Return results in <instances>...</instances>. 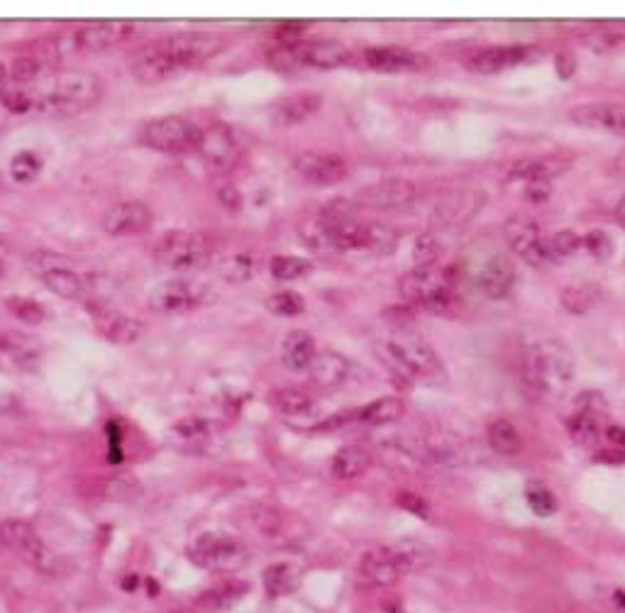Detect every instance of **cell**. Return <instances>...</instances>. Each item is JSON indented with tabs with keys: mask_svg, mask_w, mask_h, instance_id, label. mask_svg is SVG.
I'll list each match as a JSON object with an SVG mask.
<instances>
[{
	"mask_svg": "<svg viewBox=\"0 0 625 613\" xmlns=\"http://www.w3.org/2000/svg\"><path fill=\"white\" fill-rule=\"evenodd\" d=\"M225 40L210 32H176L142 44L130 54L132 76L145 86H157L174 79L181 71L196 69L223 52Z\"/></svg>",
	"mask_w": 625,
	"mask_h": 613,
	"instance_id": "obj_1",
	"label": "cell"
},
{
	"mask_svg": "<svg viewBox=\"0 0 625 613\" xmlns=\"http://www.w3.org/2000/svg\"><path fill=\"white\" fill-rule=\"evenodd\" d=\"M577 364L567 345L560 340H538L523 352L521 377L530 394L540 399H560L572 386Z\"/></svg>",
	"mask_w": 625,
	"mask_h": 613,
	"instance_id": "obj_2",
	"label": "cell"
},
{
	"mask_svg": "<svg viewBox=\"0 0 625 613\" xmlns=\"http://www.w3.org/2000/svg\"><path fill=\"white\" fill-rule=\"evenodd\" d=\"M103 96V81L84 69H62L42 81L35 108L49 115H74L96 106Z\"/></svg>",
	"mask_w": 625,
	"mask_h": 613,
	"instance_id": "obj_3",
	"label": "cell"
},
{
	"mask_svg": "<svg viewBox=\"0 0 625 613\" xmlns=\"http://www.w3.org/2000/svg\"><path fill=\"white\" fill-rule=\"evenodd\" d=\"M379 362L394 374L396 379L406 381H435L442 377V362L433 347L423 338L411 333H396L379 340L374 345Z\"/></svg>",
	"mask_w": 625,
	"mask_h": 613,
	"instance_id": "obj_4",
	"label": "cell"
},
{
	"mask_svg": "<svg viewBox=\"0 0 625 613\" xmlns=\"http://www.w3.org/2000/svg\"><path fill=\"white\" fill-rule=\"evenodd\" d=\"M350 62V49L337 40L281 42L269 52V64L279 71L337 69Z\"/></svg>",
	"mask_w": 625,
	"mask_h": 613,
	"instance_id": "obj_5",
	"label": "cell"
},
{
	"mask_svg": "<svg viewBox=\"0 0 625 613\" xmlns=\"http://www.w3.org/2000/svg\"><path fill=\"white\" fill-rule=\"evenodd\" d=\"M213 257V242L203 233H191V230H171V233L159 237L154 247V259L171 272H191L201 269Z\"/></svg>",
	"mask_w": 625,
	"mask_h": 613,
	"instance_id": "obj_6",
	"label": "cell"
},
{
	"mask_svg": "<svg viewBox=\"0 0 625 613\" xmlns=\"http://www.w3.org/2000/svg\"><path fill=\"white\" fill-rule=\"evenodd\" d=\"M188 557L208 572H237L247 562V548L228 533H201L188 545Z\"/></svg>",
	"mask_w": 625,
	"mask_h": 613,
	"instance_id": "obj_7",
	"label": "cell"
},
{
	"mask_svg": "<svg viewBox=\"0 0 625 613\" xmlns=\"http://www.w3.org/2000/svg\"><path fill=\"white\" fill-rule=\"evenodd\" d=\"M30 267L35 269V274L52 294L69 298V301H86L91 296V281L74 267L71 259L52 252H40L32 257Z\"/></svg>",
	"mask_w": 625,
	"mask_h": 613,
	"instance_id": "obj_8",
	"label": "cell"
},
{
	"mask_svg": "<svg viewBox=\"0 0 625 613\" xmlns=\"http://www.w3.org/2000/svg\"><path fill=\"white\" fill-rule=\"evenodd\" d=\"M0 540H3L10 550L18 552L32 570L42 574L59 572V557L49 550V545L40 538V533H37L27 521H5L3 526H0Z\"/></svg>",
	"mask_w": 625,
	"mask_h": 613,
	"instance_id": "obj_9",
	"label": "cell"
},
{
	"mask_svg": "<svg viewBox=\"0 0 625 613\" xmlns=\"http://www.w3.org/2000/svg\"><path fill=\"white\" fill-rule=\"evenodd\" d=\"M147 147L164 154H188L198 152L201 142V127L181 115H167V118L152 120L142 132Z\"/></svg>",
	"mask_w": 625,
	"mask_h": 613,
	"instance_id": "obj_10",
	"label": "cell"
},
{
	"mask_svg": "<svg viewBox=\"0 0 625 613\" xmlns=\"http://www.w3.org/2000/svg\"><path fill=\"white\" fill-rule=\"evenodd\" d=\"M503 235H506L508 247L530 267H545L552 262L550 250H547V237L542 235L540 225L533 218L513 215L503 225Z\"/></svg>",
	"mask_w": 625,
	"mask_h": 613,
	"instance_id": "obj_11",
	"label": "cell"
},
{
	"mask_svg": "<svg viewBox=\"0 0 625 613\" xmlns=\"http://www.w3.org/2000/svg\"><path fill=\"white\" fill-rule=\"evenodd\" d=\"M198 154L203 162L215 171H228L240 162L242 145L237 140V132L225 123H213L210 127H201V142H198Z\"/></svg>",
	"mask_w": 625,
	"mask_h": 613,
	"instance_id": "obj_12",
	"label": "cell"
},
{
	"mask_svg": "<svg viewBox=\"0 0 625 613\" xmlns=\"http://www.w3.org/2000/svg\"><path fill=\"white\" fill-rule=\"evenodd\" d=\"M203 301H206V286L191 279L164 281L149 294V306L157 313H167V316L193 311Z\"/></svg>",
	"mask_w": 625,
	"mask_h": 613,
	"instance_id": "obj_13",
	"label": "cell"
},
{
	"mask_svg": "<svg viewBox=\"0 0 625 613\" xmlns=\"http://www.w3.org/2000/svg\"><path fill=\"white\" fill-rule=\"evenodd\" d=\"M357 206L372 211H401L416 201V186L406 179H386L357 191Z\"/></svg>",
	"mask_w": 625,
	"mask_h": 613,
	"instance_id": "obj_14",
	"label": "cell"
},
{
	"mask_svg": "<svg viewBox=\"0 0 625 613\" xmlns=\"http://www.w3.org/2000/svg\"><path fill=\"white\" fill-rule=\"evenodd\" d=\"M484 191L477 189H462V191H452L447 193L445 198L435 206L433 211V225L435 228H462L469 220L477 215L481 208H484Z\"/></svg>",
	"mask_w": 625,
	"mask_h": 613,
	"instance_id": "obj_15",
	"label": "cell"
},
{
	"mask_svg": "<svg viewBox=\"0 0 625 613\" xmlns=\"http://www.w3.org/2000/svg\"><path fill=\"white\" fill-rule=\"evenodd\" d=\"M88 311H91L96 330L108 342H115V345H132V342L142 338V330L145 328H142L140 320L127 316V313L118 311V308H110L105 306V303H88Z\"/></svg>",
	"mask_w": 625,
	"mask_h": 613,
	"instance_id": "obj_16",
	"label": "cell"
},
{
	"mask_svg": "<svg viewBox=\"0 0 625 613\" xmlns=\"http://www.w3.org/2000/svg\"><path fill=\"white\" fill-rule=\"evenodd\" d=\"M293 169L298 171V176H303L306 181H311L313 186H333L340 184L342 179H347L350 167L342 157H337L333 152H303L293 159Z\"/></svg>",
	"mask_w": 625,
	"mask_h": 613,
	"instance_id": "obj_17",
	"label": "cell"
},
{
	"mask_svg": "<svg viewBox=\"0 0 625 613\" xmlns=\"http://www.w3.org/2000/svg\"><path fill=\"white\" fill-rule=\"evenodd\" d=\"M152 225V211L142 201H123L115 203L103 215V230L110 237H130L142 235Z\"/></svg>",
	"mask_w": 625,
	"mask_h": 613,
	"instance_id": "obj_18",
	"label": "cell"
},
{
	"mask_svg": "<svg viewBox=\"0 0 625 613\" xmlns=\"http://www.w3.org/2000/svg\"><path fill=\"white\" fill-rule=\"evenodd\" d=\"M135 22H98L88 25L74 35L76 49H88V52H108L137 35Z\"/></svg>",
	"mask_w": 625,
	"mask_h": 613,
	"instance_id": "obj_19",
	"label": "cell"
},
{
	"mask_svg": "<svg viewBox=\"0 0 625 613\" xmlns=\"http://www.w3.org/2000/svg\"><path fill=\"white\" fill-rule=\"evenodd\" d=\"M364 64L374 71H384V74H408V71H420L428 66V57L413 52L406 47H369L364 49Z\"/></svg>",
	"mask_w": 625,
	"mask_h": 613,
	"instance_id": "obj_20",
	"label": "cell"
},
{
	"mask_svg": "<svg viewBox=\"0 0 625 613\" xmlns=\"http://www.w3.org/2000/svg\"><path fill=\"white\" fill-rule=\"evenodd\" d=\"M398 577H401V570L391 548L364 552L357 565L359 584L367 589H389L398 582Z\"/></svg>",
	"mask_w": 625,
	"mask_h": 613,
	"instance_id": "obj_21",
	"label": "cell"
},
{
	"mask_svg": "<svg viewBox=\"0 0 625 613\" xmlns=\"http://www.w3.org/2000/svg\"><path fill=\"white\" fill-rule=\"evenodd\" d=\"M533 47L528 44H503V47H486L481 52L469 57V71L477 74H499V71L513 69V66L525 64L533 57Z\"/></svg>",
	"mask_w": 625,
	"mask_h": 613,
	"instance_id": "obj_22",
	"label": "cell"
},
{
	"mask_svg": "<svg viewBox=\"0 0 625 613\" xmlns=\"http://www.w3.org/2000/svg\"><path fill=\"white\" fill-rule=\"evenodd\" d=\"M569 120L582 127L625 137V103H584L569 113Z\"/></svg>",
	"mask_w": 625,
	"mask_h": 613,
	"instance_id": "obj_23",
	"label": "cell"
},
{
	"mask_svg": "<svg viewBox=\"0 0 625 613\" xmlns=\"http://www.w3.org/2000/svg\"><path fill=\"white\" fill-rule=\"evenodd\" d=\"M513 284H516V267L508 257L503 254H494L489 262L481 267V272L477 276V286L481 289V294L494 298V301H501L513 291Z\"/></svg>",
	"mask_w": 625,
	"mask_h": 613,
	"instance_id": "obj_24",
	"label": "cell"
},
{
	"mask_svg": "<svg viewBox=\"0 0 625 613\" xmlns=\"http://www.w3.org/2000/svg\"><path fill=\"white\" fill-rule=\"evenodd\" d=\"M213 435H215V425L210 423L208 418L191 416L171 425L167 438L176 450L198 452V450H203L210 440H213Z\"/></svg>",
	"mask_w": 625,
	"mask_h": 613,
	"instance_id": "obj_25",
	"label": "cell"
},
{
	"mask_svg": "<svg viewBox=\"0 0 625 613\" xmlns=\"http://www.w3.org/2000/svg\"><path fill=\"white\" fill-rule=\"evenodd\" d=\"M308 372H311V381L318 389L333 391L337 386L345 384V379L350 377V360L337 355L333 350H325L315 355Z\"/></svg>",
	"mask_w": 625,
	"mask_h": 613,
	"instance_id": "obj_26",
	"label": "cell"
},
{
	"mask_svg": "<svg viewBox=\"0 0 625 613\" xmlns=\"http://www.w3.org/2000/svg\"><path fill=\"white\" fill-rule=\"evenodd\" d=\"M320 106H323V98L318 93H293V96L281 98L271 115L276 125H301L311 120Z\"/></svg>",
	"mask_w": 625,
	"mask_h": 613,
	"instance_id": "obj_27",
	"label": "cell"
},
{
	"mask_svg": "<svg viewBox=\"0 0 625 613\" xmlns=\"http://www.w3.org/2000/svg\"><path fill=\"white\" fill-rule=\"evenodd\" d=\"M315 355H318V350H315L313 335L303 333V330H291L284 338V345H281V362L291 372H306V369H311Z\"/></svg>",
	"mask_w": 625,
	"mask_h": 613,
	"instance_id": "obj_28",
	"label": "cell"
},
{
	"mask_svg": "<svg viewBox=\"0 0 625 613\" xmlns=\"http://www.w3.org/2000/svg\"><path fill=\"white\" fill-rule=\"evenodd\" d=\"M372 457L364 447L359 445H345L335 452L333 462H330V472L335 479H357L367 474Z\"/></svg>",
	"mask_w": 625,
	"mask_h": 613,
	"instance_id": "obj_29",
	"label": "cell"
},
{
	"mask_svg": "<svg viewBox=\"0 0 625 613\" xmlns=\"http://www.w3.org/2000/svg\"><path fill=\"white\" fill-rule=\"evenodd\" d=\"M567 430L579 445H596L601 440V413L596 411V406H584L579 411H574L567 418Z\"/></svg>",
	"mask_w": 625,
	"mask_h": 613,
	"instance_id": "obj_30",
	"label": "cell"
},
{
	"mask_svg": "<svg viewBox=\"0 0 625 613\" xmlns=\"http://www.w3.org/2000/svg\"><path fill=\"white\" fill-rule=\"evenodd\" d=\"M0 364L15 372H25L37 364V350L27 342V338L18 335H3L0 338Z\"/></svg>",
	"mask_w": 625,
	"mask_h": 613,
	"instance_id": "obj_31",
	"label": "cell"
},
{
	"mask_svg": "<svg viewBox=\"0 0 625 613\" xmlns=\"http://www.w3.org/2000/svg\"><path fill=\"white\" fill-rule=\"evenodd\" d=\"M301 587V570L291 562H274L264 570V589L269 596H289Z\"/></svg>",
	"mask_w": 625,
	"mask_h": 613,
	"instance_id": "obj_32",
	"label": "cell"
},
{
	"mask_svg": "<svg viewBox=\"0 0 625 613\" xmlns=\"http://www.w3.org/2000/svg\"><path fill=\"white\" fill-rule=\"evenodd\" d=\"M391 552H394L401 574L420 572L433 562V550L425 543H420V540H401V543H396L391 548Z\"/></svg>",
	"mask_w": 625,
	"mask_h": 613,
	"instance_id": "obj_33",
	"label": "cell"
},
{
	"mask_svg": "<svg viewBox=\"0 0 625 613\" xmlns=\"http://www.w3.org/2000/svg\"><path fill=\"white\" fill-rule=\"evenodd\" d=\"M486 438H489L491 450H494L496 455L513 457L521 452V433H518L516 425L506 421V418L491 421L489 428H486Z\"/></svg>",
	"mask_w": 625,
	"mask_h": 613,
	"instance_id": "obj_34",
	"label": "cell"
},
{
	"mask_svg": "<svg viewBox=\"0 0 625 613\" xmlns=\"http://www.w3.org/2000/svg\"><path fill=\"white\" fill-rule=\"evenodd\" d=\"M355 421L362 425H386L394 423L403 416V401L396 396H384V399H376L367 403L364 408H359L355 413Z\"/></svg>",
	"mask_w": 625,
	"mask_h": 613,
	"instance_id": "obj_35",
	"label": "cell"
},
{
	"mask_svg": "<svg viewBox=\"0 0 625 613\" xmlns=\"http://www.w3.org/2000/svg\"><path fill=\"white\" fill-rule=\"evenodd\" d=\"M274 406L281 416L286 418H306L311 416L315 408V399L306 389H281L274 394Z\"/></svg>",
	"mask_w": 625,
	"mask_h": 613,
	"instance_id": "obj_36",
	"label": "cell"
},
{
	"mask_svg": "<svg viewBox=\"0 0 625 613\" xmlns=\"http://www.w3.org/2000/svg\"><path fill=\"white\" fill-rule=\"evenodd\" d=\"M567 169L560 162H552V159H523L516 167L511 169L513 179H523L525 184L530 181H552L557 174Z\"/></svg>",
	"mask_w": 625,
	"mask_h": 613,
	"instance_id": "obj_37",
	"label": "cell"
},
{
	"mask_svg": "<svg viewBox=\"0 0 625 613\" xmlns=\"http://www.w3.org/2000/svg\"><path fill=\"white\" fill-rule=\"evenodd\" d=\"M247 594V584L237 582V579H230V582L218 584V587L208 589L206 594L201 596V604L208 606V609H228V606L237 604L242 596Z\"/></svg>",
	"mask_w": 625,
	"mask_h": 613,
	"instance_id": "obj_38",
	"label": "cell"
},
{
	"mask_svg": "<svg viewBox=\"0 0 625 613\" xmlns=\"http://www.w3.org/2000/svg\"><path fill=\"white\" fill-rule=\"evenodd\" d=\"M218 272L230 284H245L257 272V262L250 254H230L218 264Z\"/></svg>",
	"mask_w": 625,
	"mask_h": 613,
	"instance_id": "obj_39",
	"label": "cell"
},
{
	"mask_svg": "<svg viewBox=\"0 0 625 613\" xmlns=\"http://www.w3.org/2000/svg\"><path fill=\"white\" fill-rule=\"evenodd\" d=\"M596 301H599V289L594 284L569 286V289L562 291V308L567 313H574V316L594 308Z\"/></svg>",
	"mask_w": 625,
	"mask_h": 613,
	"instance_id": "obj_40",
	"label": "cell"
},
{
	"mask_svg": "<svg viewBox=\"0 0 625 613\" xmlns=\"http://www.w3.org/2000/svg\"><path fill=\"white\" fill-rule=\"evenodd\" d=\"M604 447L599 450L596 460L601 462H625V428L623 425H606L601 433Z\"/></svg>",
	"mask_w": 625,
	"mask_h": 613,
	"instance_id": "obj_41",
	"label": "cell"
},
{
	"mask_svg": "<svg viewBox=\"0 0 625 613\" xmlns=\"http://www.w3.org/2000/svg\"><path fill=\"white\" fill-rule=\"evenodd\" d=\"M269 272L276 281H293L301 279L303 274L311 272V264L301 257H291V254H279V257L271 259Z\"/></svg>",
	"mask_w": 625,
	"mask_h": 613,
	"instance_id": "obj_42",
	"label": "cell"
},
{
	"mask_svg": "<svg viewBox=\"0 0 625 613\" xmlns=\"http://www.w3.org/2000/svg\"><path fill=\"white\" fill-rule=\"evenodd\" d=\"M40 171L42 159L35 152H18L13 157V162H10V176L18 184H32L40 176Z\"/></svg>",
	"mask_w": 625,
	"mask_h": 613,
	"instance_id": "obj_43",
	"label": "cell"
},
{
	"mask_svg": "<svg viewBox=\"0 0 625 613\" xmlns=\"http://www.w3.org/2000/svg\"><path fill=\"white\" fill-rule=\"evenodd\" d=\"M267 308L274 316L293 318L298 316V313L306 311V301H303V296L296 294V291H279V294L269 296Z\"/></svg>",
	"mask_w": 625,
	"mask_h": 613,
	"instance_id": "obj_44",
	"label": "cell"
},
{
	"mask_svg": "<svg viewBox=\"0 0 625 613\" xmlns=\"http://www.w3.org/2000/svg\"><path fill=\"white\" fill-rule=\"evenodd\" d=\"M440 252L442 247L433 233L418 235L416 242H413V262H416V267H438Z\"/></svg>",
	"mask_w": 625,
	"mask_h": 613,
	"instance_id": "obj_45",
	"label": "cell"
},
{
	"mask_svg": "<svg viewBox=\"0 0 625 613\" xmlns=\"http://www.w3.org/2000/svg\"><path fill=\"white\" fill-rule=\"evenodd\" d=\"M525 501H528L530 511L538 513L540 518H550L552 513L557 511V501L555 496H552V491L542 487L538 482L528 484V489H525Z\"/></svg>",
	"mask_w": 625,
	"mask_h": 613,
	"instance_id": "obj_46",
	"label": "cell"
},
{
	"mask_svg": "<svg viewBox=\"0 0 625 613\" xmlns=\"http://www.w3.org/2000/svg\"><path fill=\"white\" fill-rule=\"evenodd\" d=\"M8 76H10V84H15V86L25 88L27 84H35V81L42 76V62L35 57L15 59L13 66L8 69Z\"/></svg>",
	"mask_w": 625,
	"mask_h": 613,
	"instance_id": "obj_47",
	"label": "cell"
},
{
	"mask_svg": "<svg viewBox=\"0 0 625 613\" xmlns=\"http://www.w3.org/2000/svg\"><path fill=\"white\" fill-rule=\"evenodd\" d=\"M582 247V237L572 230H560L557 235L547 237V250H550V259L552 262H560V259L572 257L574 252Z\"/></svg>",
	"mask_w": 625,
	"mask_h": 613,
	"instance_id": "obj_48",
	"label": "cell"
},
{
	"mask_svg": "<svg viewBox=\"0 0 625 613\" xmlns=\"http://www.w3.org/2000/svg\"><path fill=\"white\" fill-rule=\"evenodd\" d=\"M0 103H3L10 113H20V115L30 113V110L35 108V101H32L30 91L15 84H8L3 91H0Z\"/></svg>",
	"mask_w": 625,
	"mask_h": 613,
	"instance_id": "obj_49",
	"label": "cell"
},
{
	"mask_svg": "<svg viewBox=\"0 0 625 613\" xmlns=\"http://www.w3.org/2000/svg\"><path fill=\"white\" fill-rule=\"evenodd\" d=\"M8 308L20 320H25V323H42L44 320V308L37 301H32V298H22V296L8 298Z\"/></svg>",
	"mask_w": 625,
	"mask_h": 613,
	"instance_id": "obj_50",
	"label": "cell"
},
{
	"mask_svg": "<svg viewBox=\"0 0 625 613\" xmlns=\"http://www.w3.org/2000/svg\"><path fill=\"white\" fill-rule=\"evenodd\" d=\"M582 245L589 250L591 257H596L599 262H606V259L613 254V242L604 230H591V233H586L582 237Z\"/></svg>",
	"mask_w": 625,
	"mask_h": 613,
	"instance_id": "obj_51",
	"label": "cell"
},
{
	"mask_svg": "<svg viewBox=\"0 0 625 613\" xmlns=\"http://www.w3.org/2000/svg\"><path fill=\"white\" fill-rule=\"evenodd\" d=\"M584 44L594 52H611V49H618L621 44H625L623 35H613V32H594V35H586Z\"/></svg>",
	"mask_w": 625,
	"mask_h": 613,
	"instance_id": "obj_52",
	"label": "cell"
},
{
	"mask_svg": "<svg viewBox=\"0 0 625 613\" xmlns=\"http://www.w3.org/2000/svg\"><path fill=\"white\" fill-rule=\"evenodd\" d=\"M398 506L411 511L413 516L418 518H428L430 516V506L425 504V499H420L416 494H398Z\"/></svg>",
	"mask_w": 625,
	"mask_h": 613,
	"instance_id": "obj_53",
	"label": "cell"
},
{
	"mask_svg": "<svg viewBox=\"0 0 625 613\" xmlns=\"http://www.w3.org/2000/svg\"><path fill=\"white\" fill-rule=\"evenodd\" d=\"M550 193H552L550 181H530V184H525V198H528L530 203H545L547 198H550Z\"/></svg>",
	"mask_w": 625,
	"mask_h": 613,
	"instance_id": "obj_54",
	"label": "cell"
},
{
	"mask_svg": "<svg viewBox=\"0 0 625 613\" xmlns=\"http://www.w3.org/2000/svg\"><path fill=\"white\" fill-rule=\"evenodd\" d=\"M557 71H560L562 79H569L574 71V62L572 57H567V54H562V57H557Z\"/></svg>",
	"mask_w": 625,
	"mask_h": 613,
	"instance_id": "obj_55",
	"label": "cell"
},
{
	"mask_svg": "<svg viewBox=\"0 0 625 613\" xmlns=\"http://www.w3.org/2000/svg\"><path fill=\"white\" fill-rule=\"evenodd\" d=\"M616 220L621 223V228L625 230V196L621 198V201H618V206H616Z\"/></svg>",
	"mask_w": 625,
	"mask_h": 613,
	"instance_id": "obj_56",
	"label": "cell"
},
{
	"mask_svg": "<svg viewBox=\"0 0 625 613\" xmlns=\"http://www.w3.org/2000/svg\"><path fill=\"white\" fill-rule=\"evenodd\" d=\"M10 84V76H8V69H5L3 64H0V91H3L5 86Z\"/></svg>",
	"mask_w": 625,
	"mask_h": 613,
	"instance_id": "obj_57",
	"label": "cell"
},
{
	"mask_svg": "<svg viewBox=\"0 0 625 613\" xmlns=\"http://www.w3.org/2000/svg\"><path fill=\"white\" fill-rule=\"evenodd\" d=\"M5 274V257H3V240H0V276Z\"/></svg>",
	"mask_w": 625,
	"mask_h": 613,
	"instance_id": "obj_58",
	"label": "cell"
},
{
	"mask_svg": "<svg viewBox=\"0 0 625 613\" xmlns=\"http://www.w3.org/2000/svg\"><path fill=\"white\" fill-rule=\"evenodd\" d=\"M618 167H621V169L625 171V152H623V157H621V159H618Z\"/></svg>",
	"mask_w": 625,
	"mask_h": 613,
	"instance_id": "obj_59",
	"label": "cell"
},
{
	"mask_svg": "<svg viewBox=\"0 0 625 613\" xmlns=\"http://www.w3.org/2000/svg\"><path fill=\"white\" fill-rule=\"evenodd\" d=\"M169 613H196V611H186V609H179V611H169Z\"/></svg>",
	"mask_w": 625,
	"mask_h": 613,
	"instance_id": "obj_60",
	"label": "cell"
}]
</instances>
